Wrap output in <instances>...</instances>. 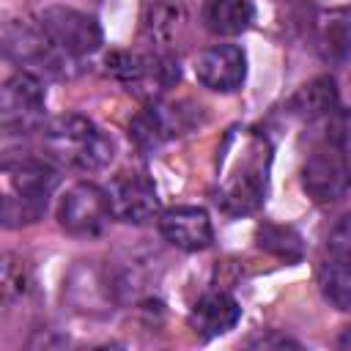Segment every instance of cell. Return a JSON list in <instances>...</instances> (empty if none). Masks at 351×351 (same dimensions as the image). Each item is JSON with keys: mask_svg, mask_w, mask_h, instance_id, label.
<instances>
[{"mask_svg": "<svg viewBox=\"0 0 351 351\" xmlns=\"http://www.w3.org/2000/svg\"><path fill=\"white\" fill-rule=\"evenodd\" d=\"M41 151L58 167L82 173L107 167L115 154L112 140L90 118L77 112L58 115L41 129Z\"/></svg>", "mask_w": 351, "mask_h": 351, "instance_id": "1", "label": "cell"}, {"mask_svg": "<svg viewBox=\"0 0 351 351\" xmlns=\"http://www.w3.org/2000/svg\"><path fill=\"white\" fill-rule=\"evenodd\" d=\"M3 173L8 181L3 197V225L22 228L38 222L47 211L52 189L58 186V170L49 162L19 156V159H5Z\"/></svg>", "mask_w": 351, "mask_h": 351, "instance_id": "2", "label": "cell"}, {"mask_svg": "<svg viewBox=\"0 0 351 351\" xmlns=\"http://www.w3.org/2000/svg\"><path fill=\"white\" fill-rule=\"evenodd\" d=\"M107 69L110 74L126 85L132 93L154 101L159 99L165 90H170L178 77V60L167 52H151V55H137V52H112L107 55Z\"/></svg>", "mask_w": 351, "mask_h": 351, "instance_id": "3", "label": "cell"}, {"mask_svg": "<svg viewBox=\"0 0 351 351\" xmlns=\"http://www.w3.org/2000/svg\"><path fill=\"white\" fill-rule=\"evenodd\" d=\"M266 165H269L266 140L250 134L247 154L241 156L239 170H233L217 192V206L225 214H250V211H255L263 200V192H266Z\"/></svg>", "mask_w": 351, "mask_h": 351, "instance_id": "4", "label": "cell"}, {"mask_svg": "<svg viewBox=\"0 0 351 351\" xmlns=\"http://www.w3.org/2000/svg\"><path fill=\"white\" fill-rule=\"evenodd\" d=\"M3 52L19 66H36L49 77H71L69 63L74 60L69 52L55 47L41 25H30L22 19H11L3 30Z\"/></svg>", "mask_w": 351, "mask_h": 351, "instance_id": "5", "label": "cell"}, {"mask_svg": "<svg viewBox=\"0 0 351 351\" xmlns=\"http://www.w3.org/2000/svg\"><path fill=\"white\" fill-rule=\"evenodd\" d=\"M112 217L110 195L93 181H80L66 189L58 206V222L66 233L93 239L99 236Z\"/></svg>", "mask_w": 351, "mask_h": 351, "instance_id": "6", "label": "cell"}, {"mask_svg": "<svg viewBox=\"0 0 351 351\" xmlns=\"http://www.w3.org/2000/svg\"><path fill=\"white\" fill-rule=\"evenodd\" d=\"M38 25L44 27V33L49 36V41L55 47H60L63 52H69L71 58H82L90 55L101 47V25L77 8L69 5H49L41 11Z\"/></svg>", "mask_w": 351, "mask_h": 351, "instance_id": "7", "label": "cell"}, {"mask_svg": "<svg viewBox=\"0 0 351 351\" xmlns=\"http://www.w3.org/2000/svg\"><path fill=\"white\" fill-rule=\"evenodd\" d=\"M44 82L33 71H14L0 90V123L11 132H30L38 126L44 112Z\"/></svg>", "mask_w": 351, "mask_h": 351, "instance_id": "8", "label": "cell"}, {"mask_svg": "<svg viewBox=\"0 0 351 351\" xmlns=\"http://www.w3.org/2000/svg\"><path fill=\"white\" fill-rule=\"evenodd\" d=\"M302 186L315 203H335L351 186V159L326 140L302 165Z\"/></svg>", "mask_w": 351, "mask_h": 351, "instance_id": "9", "label": "cell"}, {"mask_svg": "<svg viewBox=\"0 0 351 351\" xmlns=\"http://www.w3.org/2000/svg\"><path fill=\"white\" fill-rule=\"evenodd\" d=\"M184 101H159L154 99L143 112L129 123V137L140 151H154L162 143L189 132L195 126V112L184 110Z\"/></svg>", "mask_w": 351, "mask_h": 351, "instance_id": "10", "label": "cell"}, {"mask_svg": "<svg viewBox=\"0 0 351 351\" xmlns=\"http://www.w3.org/2000/svg\"><path fill=\"white\" fill-rule=\"evenodd\" d=\"M195 77L203 88L217 93H233L244 85L247 58L236 44H214L203 49L195 60Z\"/></svg>", "mask_w": 351, "mask_h": 351, "instance_id": "11", "label": "cell"}, {"mask_svg": "<svg viewBox=\"0 0 351 351\" xmlns=\"http://www.w3.org/2000/svg\"><path fill=\"white\" fill-rule=\"evenodd\" d=\"M110 206H112V217L129 225H145L159 214V197L154 184L145 176L137 173H123L118 178H112L110 189Z\"/></svg>", "mask_w": 351, "mask_h": 351, "instance_id": "12", "label": "cell"}, {"mask_svg": "<svg viewBox=\"0 0 351 351\" xmlns=\"http://www.w3.org/2000/svg\"><path fill=\"white\" fill-rule=\"evenodd\" d=\"M159 230L173 247H178L184 252L206 250L214 239L211 219H208L206 208H197V206H173V208L162 211Z\"/></svg>", "mask_w": 351, "mask_h": 351, "instance_id": "13", "label": "cell"}, {"mask_svg": "<svg viewBox=\"0 0 351 351\" xmlns=\"http://www.w3.org/2000/svg\"><path fill=\"white\" fill-rule=\"evenodd\" d=\"M239 318H241L239 302L230 293H222V291L206 293L192 307V315H189L195 332H200L203 337H217V335L230 332L239 324Z\"/></svg>", "mask_w": 351, "mask_h": 351, "instance_id": "14", "label": "cell"}, {"mask_svg": "<svg viewBox=\"0 0 351 351\" xmlns=\"http://www.w3.org/2000/svg\"><path fill=\"white\" fill-rule=\"evenodd\" d=\"M118 285L101 274L99 269H77L69 280V296L74 299L77 310L82 313H104L107 304L115 299Z\"/></svg>", "mask_w": 351, "mask_h": 351, "instance_id": "15", "label": "cell"}, {"mask_svg": "<svg viewBox=\"0 0 351 351\" xmlns=\"http://www.w3.org/2000/svg\"><path fill=\"white\" fill-rule=\"evenodd\" d=\"M203 25L214 36H239L255 19L252 0H206L203 3Z\"/></svg>", "mask_w": 351, "mask_h": 351, "instance_id": "16", "label": "cell"}, {"mask_svg": "<svg viewBox=\"0 0 351 351\" xmlns=\"http://www.w3.org/2000/svg\"><path fill=\"white\" fill-rule=\"evenodd\" d=\"M291 110L296 115H304V118H321V115L337 112V85H335V80L332 77H315L307 85H302L291 99Z\"/></svg>", "mask_w": 351, "mask_h": 351, "instance_id": "17", "label": "cell"}, {"mask_svg": "<svg viewBox=\"0 0 351 351\" xmlns=\"http://www.w3.org/2000/svg\"><path fill=\"white\" fill-rule=\"evenodd\" d=\"M318 285L324 299L337 310H351V261L335 258L318 269Z\"/></svg>", "mask_w": 351, "mask_h": 351, "instance_id": "18", "label": "cell"}, {"mask_svg": "<svg viewBox=\"0 0 351 351\" xmlns=\"http://www.w3.org/2000/svg\"><path fill=\"white\" fill-rule=\"evenodd\" d=\"M258 247L271 252L274 258L285 261V263H299L302 255H304V244H302V236L288 228V225H274V222H266L258 228Z\"/></svg>", "mask_w": 351, "mask_h": 351, "instance_id": "19", "label": "cell"}, {"mask_svg": "<svg viewBox=\"0 0 351 351\" xmlns=\"http://www.w3.org/2000/svg\"><path fill=\"white\" fill-rule=\"evenodd\" d=\"M184 27V11L178 5H170V3H156L148 8V16H145V36L159 44V47H170L178 33Z\"/></svg>", "mask_w": 351, "mask_h": 351, "instance_id": "20", "label": "cell"}, {"mask_svg": "<svg viewBox=\"0 0 351 351\" xmlns=\"http://www.w3.org/2000/svg\"><path fill=\"white\" fill-rule=\"evenodd\" d=\"M27 269L22 263V258L5 252L3 255V266H0V293H3V302H14V299H22L27 293Z\"/></svg>", "mask_w": 351, "mask_h": 351, "instance_id": "21", "label": "cell"}, {"mask_svg": "<svg viewBox=\"0 0 351 351\" xmlns=\"http://www.w3.org/2000/svg\"><path fill=\"white\" fill-rule=\"evenodd\" d=\"M321 49H324L326 58L343 60V58L348 55V49H351V36H348V30H346L340 22H329V27H326L324 36H321Z\"/></svg>", "mask_w": 351, "mask_h": 351, "instance_id": "22", "label": "cell"}, {"mask_svg": "<svg viewBox=\"0 0 351 351\" xmlns=\"http://www.w3.org/2000/svg\"><path fill=\"white\" fill-rule=\"evenodd\" d=\"M326 244H329V252L335 258L351 261V214H346V217H340L335 222V228L329 230V241Z\"/></svg>", "mask_w": 351, "mask_h": 351, "instance_id": "23", "label": "cell"}, {"mask_svg": "<svg viewBox=\"0 0 351 351\" xmlns=\"http://www.w3.org/2000/svg\"><path fill=\"white\" fill-rule=\"evenodd\" d=\"M329 143H335L348 159H351V110H343V112H332V121H329Z\"/></svg>", "mask_w": 351, "mask_h": 351, "instance_id": "24", "label": "cell"}, {"mask_svg": "<svg viewBox=\"0 0 351 351\" xmlns=\"http://www.w3.org/2000/svg\"><path fill=\"white\" fill-rule=\"evenodd\" d=\"M250 346H261V348H285V346H291V348H299L296 340H291V337H285V335H274V332L250 340Z\"/></svg>", "mask_w": 351, "mask_h": 351, "instance_id": "25", "label": "cell"}, {"mask_svg": "<svg viewBox=\"0 0 351 351\" xmlns=\"http://www.w3.org/2000/svg\"><path fill=\"white\" fill-rule=\"evenodd\" d=\"M337 346H340L343 351H351V326H346V329L340 332V337H337Z\"/></svg>", "mask_w": 351, "mask_h": 351, "instance_id": "26", "label": "cell"}]
</instances>
